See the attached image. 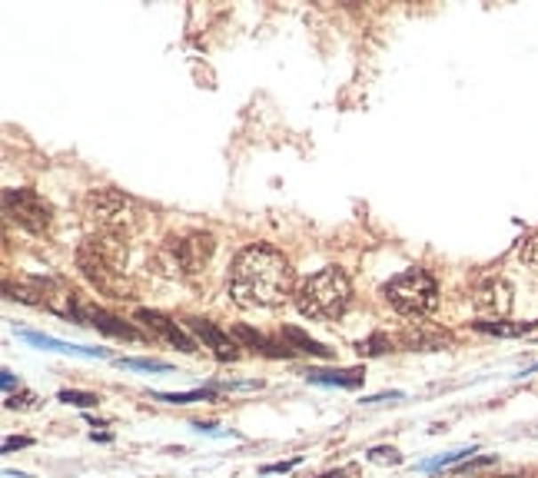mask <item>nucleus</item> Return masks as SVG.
<instances>
[{
    "instance_id": "obj_1",
    "label": "nucleus",
    "mask_w": 538,
    "mask_h": 478,
    "mask_svg": "<svg viewBox=\"0 0 538 478\" xmlns=\"http://www.w3.org/2000/svg\"><path fill=\"white\" fill-rule=\"evenodd\" d=\"M229 296L239 306L276 309L293 296V266L269 243H253L233 259L229 269Z\"/></svg>"
},
{
    "instance_id": "obj_2",
    "label": "nucleus",
    "mask_w": 538,
    "mask_h": 478,
    "mask_svg": "<svg viewBox=\"0 0 538 478\" xmlns=\"http://www.w3.org/2000/svg\"><path fill=\"white\" fill-rule=\"evenodd\" d=\"M76 266L80 273L113 299H130V279H126V246L120 236H90L76 250Z\"/></svg>"
},
{
    "instance_id": "obj_3",
    "label": "nucleus",
    "mask_w": 538,
    "mask_h": 478,
    "mask_svg": "<svg viewBox=\"0 0 538 478\" xmlns=\"http://www.w3.org/2000/svg\"><path fill=\"white\" fill-rule=\"evenodd\" d=\"M352 283L339 266H325L309 279H302L296 290V309L306 319H339L349 309Z\"/></svg>"
},
{
    "instance_id": "obj_4",
    "label": "nucleus",
    "mask_w": 538,
    "mask_h": 478,
    "mask_svg": "<svg viewBox=\"0 0 538 478\" xmlns=\"http://www.w3.org/2000/svg\"><path fill=\"white\" fill-rule=\"evenodd\" d=\"M382 296L386 302L396 309L399 315H409V319H419V315H432L438 306V286L436 279L429 276L426 269H402L399 276H392L382 286Z\"/></svg>"
},
{
    "instance_id": "obj_5",
    "label": "nucleus",
    "mask_w": 538,
    "mask_h": 478,
    "mask_svg": "<svg viewBox=\"0 0 538 478\" xmlns=\"http://www.w3.org/2000/svg\"><path fill=\"white\" fill-rule=\"evenodd\" d=\"M84 206H87L90 219H93L107 236L124 239L126 233H133V229L140 227V219H143L137 200H130L120 189H93Z\"/></svg>"
},
{
    "instance_id": "obj_6",
    "label": "nucleus",
    "mask_w": 538,
    "mask_h": 478,
    "mask_svg": "<svg viewBox=\"0 0 538 478\" xmlns=\"http://www.w3.org/2000/svg\"><path fill=\"white\" fill-rule=\"evenodd\" d=\"M216 250V239L210 233H187V236H170L163 243V259L170 263L180 276H197L210 263Z\"/></svg>"
},
{
    "instance_id": "obj_7",
    "label": "nucleus",
    "mask_w": 538,
    "mask_h": 478,
    "mask_svg": "<svg viewBox=\"0 0 538 478\" xmlns=\"http://www.w3.org/2000/svg\"><path fill=\"white\" fill-rule=\"evenodd\" d=\"M4 216L27 233H47L53 223V206L37 189H4Z\"/></svg>"
},
{
    "instance_id": "obj_8",
    "label": "nucleus",
    "mask_w": 538,
    "mask_h": 478,
    "mask_svg": "<svg viewBox=\"0 0 538 478\" xmlns=\"http://www.w3.org/2000/svg\"><path fill=\"white\" fill-rule=\"evenodd\" d=\"M76 323H80V326L100 329V332H107V336H113V339H126V342L140 339L137 329L126 326L124 319H116V315H110L107 309L93 306V302H84V299H80V306H76Z\"/></svg>"
},
{
    "instance_id": "obj_9",
    "label": "nucleus",
    "mask_w": 538,
    "mask_h": 478,
    "mask_svg": "<svg viewBox=\"0 0 538 478\" xmlns=\"http://www.w3.org/2000/svg\"><path fill=\"white\" fill-rule=\"evenodd\" d=\"M187 329L203 342V346H206V349H210V353L216 355V359H223V362H233V359H239L237 339H233L229 332H223L216 323H210V319H187Z\"/></svg>"
},
{
    "instance_id": "obj_10",
    "label": "nucleus",
    "mask_w": 538,
    "mask_h": 478,
    "mask_svg": "<svg viewBox=\"0 0 538 478\" xmlns=\"http://www.w3.org/2000/svg\"><path fill=\"white\" fill-rule=\"evenodd\" d=\"M478 313L486 315H509L512 309V286L502 276H488L476 286V296H472Z\"/></svg>"
},
{
    "instance_id": "obj_11",
    "label": "nucleus",
    "mask_w": 538,
    "mask_h": 478,
    "mask_svg": "<svg viewBox=\"0 0 538 478\" xmlns=\"http://www.w3.org/2000/svg\"><path fill=\"white\" fill-rule=\"evenodd\" d=\"M137 319H140V323H143V326H147V329H153L157 336H163V339H166V342H173V346H176V349H180V353H187V355L197 353V342L189 339L187 332H183V329L176 326V323H173V319H170V315L157 313V309H137Z\"/></svg>"
},
{
    "instance_id": "obj_12",
    "label": "nucleus",
    "mask_w": 538,
    "mask_h": 478,
    "mask_svg": "<svg viewBox=\"0 0 538 478\" xmlns=\"http://www.w3.org/2000/svg\"><path fill=\"white\" fill-rule=\"evenodd\" d=\"M309 382L316 386H339V389H356V386H363L365 372L363 369H342V372H323V369H309L306 372Z\"/></svg>"
},
{
    "instance_id": "obj_13",
    "label": "nucleus",
    "mask_w": 538,
    "mask_h": 478,
    "mask_svg": "<svg viewBox=\"0 0 538 478\" xmlns=\"http://www.w3.org/2000/svg\"><path fill=\"white\" fill-rule=\"evenodd\" d=\"M283 339H286L289 349H296V353H309V355H319V359H329V355H333V349H325L323 342L309 339V336L296 326H283Z\"/></svg>"
},
{
    "instance_id": "obj_14",
    "label": "nucleus",
    "mask_w": 538,
    "mask_h": 478,
    "mask_svg": "<svg viewBox=\"0 0 538 478\" xmlns=\"http://www.w3.org/2000/svg\"><path fill=\"white\" fill-rule=\"evenodd\" d=\"M239 342H246L250 349H256V353L263 355H273V359H279V355H293L289 349H279V346H273V342L266 339V336H260V332H253L250 326H237V332H233Z\"/></svg>"
},
{
    "instance_id": "obj_15",
    "label": "nucleus",
    "mask_w": 538,
    "mask_h": 478,
    "mask_svg": "<svg viewBox=\"0 0 538 478\" xmlns=\"http://www.w3.org/2000/svg\"><path fill=\"white\" fill-rule=\"evenodd\" d=\"M478 332H488V336H526L535 329V323H502V319H478L476 323Z\"/></svg>"
},
{
    "instance_id": "obj_16",
    "label": "nucleus",
    "mask_w": 538,
    "mask_h": 478,
    "mask_svg": "<svg viewBox=\"0 0 538 478\" xmlns=\"http://www.w3.org/2000/svg\"><path fill=\"white\" fill-rule=\"evenodd\" d=\"M7 409H17V412H37L40 409V395L30 389H20L7 395Z\"/></svg>"
},
{
    "instance_id": "obj_17",
    "label": "nucleus",
    "mask_w": 538,
    "mask_h": 478,
    "mask_svg": "<svg viewBox=\"0 0 538 478\" xmlns=\"http://www.w3.org/2000/svg\"><path fill=\"white\" fill-rule=\"evenodd\" d=\"M213 392L210 389H193V392H157V399L170 405H187V402H200V399H210Z\"/></svg>"
},
{
    "instance_id": "obj_18",
    "label": "nucleus",
    "mask_w": 538,
    "mask_h": 478,
    "mask_svg": "<svg viewBox=\"0 0 538 478\" xmlns=\"http://www.w3.org/2000/svg\"><path fill=\"white\" fill-rule=\"evenodd\" d=\"M57 399L67 405H76V409H93V405H100V399H97L93 392H76V389H63Z\"/></svg>"
},
{
    "instance_id": "obj_19",
    "label": "nucleus",
    "mask_w": 538,
    "mask_h": 478,
    "mask_svg": "<svg viewBox=\"0 0 538 478\" xmlns=\"http://www.w3.org/2000/svg\"><path fill=\"white\" fill-rule=\"evenodd\" d=\"M356 349H359V355H382L386 349H392V342H389L386 336H369V339H363Z\"/></svg>"
},
{
    "instance_id": "obj_20",
    "label": "nucleus",
    "mask_w": 538,
    "mask_h": 478,
    "mask_svg": "<svg viewBox=\"0 0 538 478\" xmlns=\"http://www.w3.org/2000/svg\"><path fill=\"white\" fill-rule=\"evenodd\" d=\"M126 369H143V372H170V365L160 359H124Z\"/></svg>"
},
{
    "instance_id": "obj_21",
    "label": "nucleus",
    "mask_w": 538,
    "mask_h": 478,
    "mask_svg": "<svg viewBox=\"0 0 538 478\" xmlns=\"http://www.w3.org/2000/svg\"><path fill=\"white\" fill-rule=\"evenodd\" d=\"M518 256H522V263H528L532 269H538V236H528L526 243H522Z\"/></svg>"
},
{
    "instance_id": "obj_22",
    "label": "nucleus",
    "mask_w": 538,
    "mask_h": 478,
    "mask_svg": "<svg viewBox=\"0 0 538 478\" xmlns=\"http://www.w3.org/2000/svg\"><path fill=\"white\" fill-rule=\"evenodd\" d=\"M369 458H373V462H379V466H399L402 462V455L396 452V449H373V452H369Z\"/></svg>"
},
{
    "instance_id": "obj_23",
    "label": "nucleus",
    "mask_w": 538,
    "mask_h": 478,
    "mask_svg": "<svg viewBox=\"0 0 538 478\" xmlns=\"http://www.w3.org/2000/svg\"><path fill=\"white\" fill-rule=\"evenodd\" d=\"M465 455H472V449H462V452L442 455V458H436V462H429V466H422V468H429V472H436V468H446V466H452V462H462Z\"/></svg>"
},
{
    "instance_id": "obj_24",
    "label": "nucleus",
    "mask_w": 538,
    "mask_h": 478,
    "mask_svg": "<svg viewBox=\"0 0 538 478\" xmlns=\"http://www.w3.org/2000/svg\"><path fill=\"white\" fill-rule=\"evenodd\" d=\"M300 462H302V458L296 455V458H289V462H279V466H266L263 472H266V475H276V472H289V468H296Z\"/></svg>"
},
{
    "instance_id": "obj_25",
    "label": "nucleus",
    "mask_w": 538,
    "mask_h": 478,
    "mask_svg": "<svg viewBox=\"0 0 538 478\" xmlns=\"http://www.w3.org/2000/svg\"><path fill=\"white\" fill-rule=\"evenodd\" d=\"M0 382H4V392H7V395H13V386H17V378H13V372L11 369H4V372H0Z\"/></svg>"
},
{
    "instance_id": "obj_26",
    "label": "nucleus",
    "mask_w": 538,
    "mask_h": 478,
    "mask_svg": "<svg viewBox=\"0 0 538 478\" xmlns=\"http://www.w3.org/2000/svg\"><path fill=\"white\" fill-rule=\"evenodd\" d=\"M30 445V439H7L4 442V452H13V449H27Z\"/></svg>"
}]
</instances>
